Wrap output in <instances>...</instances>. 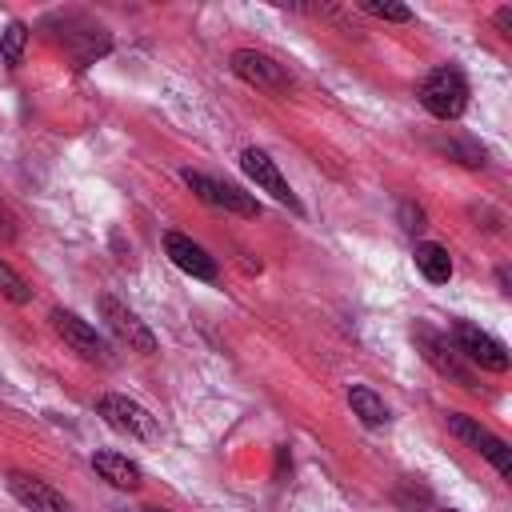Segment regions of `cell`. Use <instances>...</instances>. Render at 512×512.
Listing matches in <instances>:
<instances>
[{
	"mask_svg": "<svg viewBox=\"0 0 512 512\" xmlns=\"http://www.w3.org/2000/svg\"><path fill=\"white\" fill-rule=\"evenodd\" d=\"M420 104L436 120H456L468 108V80L460 68H432L420 84Z\"/></svg>",
	"mask_w": 512,
	"mask_h": 512,
	"instance_id": "6da1fadb",
	"label": "cell"
},
{
	"mask_svg": "<svg viewBox=\"0 0 512 512\" xmlns=\"http://www.w3.org/2000/svg\"><path fill=\"white\" fill-rule=\"evenodd\" d=\"M96 412L108 420V428H116V432H124V436H132V440H156V436H160L156 416H152L144 404H136V400L120 396V392H104V396L96 400Z\"/></svg>",
	"mask_w": 512,
	"mask_h": 512,
	"instance_id": "7a4b0ae2",
	"label": "cell"
},
{
	"mask_svg": "<svg viewBox=\"0 0 512 512\" xmlns=\"http://www.w3.org/2000/svg\"><path fill=\"white\" fill-rule=\"evenodd\" d=\"M452 348L464 360H472L476 368H484V372H508V348L496 336H488L484 328L468 324V320L452 324Z\"/></svg>",
	"mask_w": 512,
	"mask_h": 512,
	"instance_id": "3957f363",
	"label": "cell"
},
{
	"mask_svg": "<svg viewBox=\"0 0 512 512\" xmlns=\"http://www.w3.org/2000/svg\"><path fill=\"white\" fill-rule=\"evenodd\" d=\"M412 336H416V348L424 352V360H428V364H432V368H436L440 376H448L452 384H460V388L476 392V372H472V368H468V364L460 360V352L452 348V340H448V336L432 332L428 324H420V328H416Z\"/></svg>",
	"mask_w": 512,
	"mask_h": 512,
	"instance_id": "277c9868",
	"label": "cell"
},
{
	"mask_svg": "<svg viewBox=\"0 0 512 512\" xmlns=\"http://www.w3.org/2000/svg\"><path fill=\"white\" fill-rule=\"evenodd\" d=\"M232 72L244 84L260 88V92H272V96H288L292 92V76L284 72V64H276L272 56H264L256 48H236L232 52Z\"/></svg>",
	"mask_w": 512,
	"mask_h": 512,
	"instance_id": "5b68a950",
	"label": "cell"
},
{
	"mask_svg": "<svg viewBox=\"0 0 512 512\" xmlns=\"http://www.w3.org/2000/svg\"><path fill=\"white\" fill-rule=\"evenodd\" d=\"M448 432L456 436V440H464L468 448H476L504 480L512 476V452H508V444L500 440V436H492L484 424H476L472 416H464V412H448Z\"/></svg>",
	"mask_w": 512,
	"mask_h": 512,
	"instance_id": "8992f818",
	"label": "cell"
},
{
	"mask_svg": "<svg viewBox=\"0 0 512 512\" xmlns=\"http://www.w3.org/2000/svg\"><path fill=\"white\" fill-rule=\"evenodd\" d=\"M180 176H184V184H188L204 204L224 208V212H236V216H260V204H256L244 188H236V184H228V180H212V176L192 172V168H184Z\"/></svg>",
	"mask_w": 512,
	"mask_h": 512,
	"instance_id": "52a82bcc",
	"label": "cell"
},
{
	"mask_svg": "<svg viewBox=\"0 0 512 512\" xmlns=\"http://www.w3.org/2000/svg\"><path fill=\"white\" fill-rule=\"evenodd\" d=\"M96 308H100V316H104V324L120 336V344H128L132 352H156V336H152V328L128 308V304H120L116 296H100L96 300Z\"/></svg>",
	"mask_w": 512,
	"mask_h": 512,
	"instance_id": "ba28073f",
	"label": "cell"
},
{
	"mask_svg": "<svg viewBox=\"0 0 512 512\" xmlns=\"http://www.w3.org/2000/svg\"><path fill=\"white\" fill-rule=\"evenodd\" d=\"M240 168H244V176L256 180V188H264L276 204H284V208H292V212H304L300 200H296V192L288 188L284 172L276 168V160H272L268 152H260V148H244V152H240Z\"/></svg>",
	"mask_w": 512,
	"mask_h": 512,
	"instance_id": "9c48e42d",
	"label": "cell"
},
{
	"mask_svg": "<svg viewBox=\"0 0 512 512\" xmlns=\"http://www.w3.org/2000/svg\"><path fill=\"white\" fill-rule=\"evenodd\" d=\"M8 492L32 508V512H72V504L64 500V492H56L52 484H44L40 476H28V472H12L8 476Z\"/></svg>",
	"mask_w": 512,
	"mask_h": 512,
	"instance_id": "30bf717a",
	"label": "cell"
},
{
	"mask_svg": "<svg viewBox=\"0 0 512 512\" xmlns=\"http://www.w3.org/2000/svg\"><path fill=\"white\" fill-rule=\"evenodd\" d=\"M52 328H56V336H60L72 352H80L84 360H104V340H100L96 328H92L88 320H80L76 312L56 308V312H52Z\"/></svg>",
	"mask_w": 512,
	"mask_h": 512,
	"instance_id": "8fae6325",
	"label": "cell"
},
{
	"mask_svg": "<svg viewBox=\"0 0 512 512\" xmlns=\"http://www.w3.org/2000/svg\"><path fill=\"white\" fill-rule=\"evenodd\" d=\"M164 252L172 256V264H176L180 272H188V276H196V280H216V260H212L196 240H188L184 232H168V236H164Z\"/></svg>",
	"mask_w": 512,
	"mask_h": 512,
	"instance_id": "7c38bea8",
	"label": "cell"
},
{
	"mask_svg": "<svg viewBox=\"0 0 512 512\" xmlns=\"http://www.w3.org/2000/svg\"><path fill=\"white\" fill-rule=\"evenodd\" d=\"M92 468L100 472V480H108L112 488H124V492H136L144 484V472L136 460L120 456V452H96L92 456Z\"/></svg>",
	"mask_w": 512,
	"mask_h": 512,
	"instance_id": "4fadbf2b",
	"label": "cell"
},
{
	"mask_svg": "<svg viewBox=\"0 0 512 512\" xmlns=\"http://www.w3.org/2000/svg\"><path fill=\"white\" fill-rule=\"evenodd\" d=\"M416 268H420V276H424V280L444 284V280L452 276V256H448V248H444V244L424 240V244H416Z\"/></svg>",
	"mask_w": 512,
	"mask_h": 512,
	"instance_id": "5bb4252c",
	"label": "cell"
},
{
	"mask_svg": "<svg viewBox=\"0 0 512 512\" xmlns=\"http://www.w3.org/2000/svg\"><path fill=\"white\" fill-rule=\"evenodd\" d=\"M348 404H352V412H356L368 428L388 424V404H384L368 384H352V388H348Z\"/></svg>",
	"mask_w": 512,
	"mask_h": 512,
	"instance_id": "9a60e30c",
	"label": "cell"
},
{
	"mask_svg": "<svg viewBox=\"0 0 512 512\" xmlns=\"http://www.w3.org/2000/svg\"><path fill=\"white\" fill-rule=\"evenodd\" d=\"M24 44H28V24L24 20H12L4 32H0V56L8 68H16L24 60Z\"/></svg>",
	"mask_w": 512,
	"mask_h": 512,
	"instance_id": "2e32d148",
	"label": "cell"
},
{
	"mask_svg": "<svg viewBox=\"0 0 512 512\" xmlns=\"http://www.w3.org/2000/svg\"><path fill=\"white\" fill-rule=\"evenodd\" d=\"M0 296H8L12 304H28L32 300V288L24 284V276L8 260H0Z\"/></svg>",
	"mask_w": 512,
	"mask_h": 512,
	"instance_id": "e0dca14e",
	"label": "cell"
},
{
	"mask_svg": "<svg viewBox=\"0 0 512 512\" xmlns=\"http://www.w3.org/2000/svg\"><path fill=\"white\" fill-rule=\"evenodd\" d=\"M440 148H444L448 156H456L464 168H484V148L472 144V140H444Z\"/></svg>",
	"mask_w": 512,
	"mask_h": 512,
	"instance_id": "ac0fdd59",
	"label": "cell"
},
{
	"mask_svg": "<svg viewBox=\"0 0 512 512\" xmlns=\"http://www.w3.org/2000/svg\"><path fill=\"white\" fill-rule=\"evenodd\" d=\"M368 16H380V20H392V24H408L412 20V8L408 4H388V0H364L360 4Z\"/></svg>",
	"mask_w": 512,
	"mask_h": 512,
	"instance_id": "d6986e66",
	"label": "cell"
},
{
	"mask_svg": "<svg viewBox=\"0 0 512 512\" xmlns=\"http://www.w3.org/2000/svg\"><path fill=\"white\" fill-rule=\"evenodd\" d=\"M400 224H404V232H420L424 228V208L412 204V200H404L400 204Z\"/></svg>",
	"mask_w": 512,
	"mask_h": 512,
	"instance_id": "ffe728a7",
	"label": "cell"
},
{
	"mask_svg": "<svg viewBox=\"0 0 512 512\" xmlns=\"http://www.w3.org/2000/svg\"><path fill=\"white\" fill-rule=\"evenodd\" d=\"M496 28H500L504 36H512V8H500V12H496Z\"/></svg>",
	"mask_w": 512,
	"mask_h": 512,
	"instance_id": "44dd1931",
	"label": "cell"
},
{
	"mask_svg": "<svg viewBox=\"0 0 512 512\" xmlns=\"http://www.w3.org/2000/svg\"><path fill=\"white\" fill-rule=\"evenodd\" d=\"M288 468H292V456H288V448H276V476H288Z\"/></svg>",
	"mask_w": 512,
	"mask_h": 512,
	"instance_id": "7402d4cb",
	"label": "cell"
},
{
	"mask_svg": "<svg viewBox=\"0 0 512 512\" xmlns=\"http://www.w3.org/2000/svg\"><path fill=\"white\" fill-rule=\"evenodd\" d=\"M0 232H4V236H12V216H8V208H4V204H0Z\"/></svg>",
	"mask_w": 512,
	"mask_h": 512,
	"instance_id": "603a6c76",
	"label": "cell"
},
{
	"mask_svg": "<svg viewBox=\"0 0 512 512\" xmlns=\"http://www.w3.org/2000/svg\"><path fill=\"white\" fill-rule=\"evenodd\" d=\"M136 512H164V508H136Z\"/></svg>",
	"mask_w": 512,
	"mask_h": 512,
	"instance_id": "cb8c5ba5",
	"label": "cell"
}]
</instances>
